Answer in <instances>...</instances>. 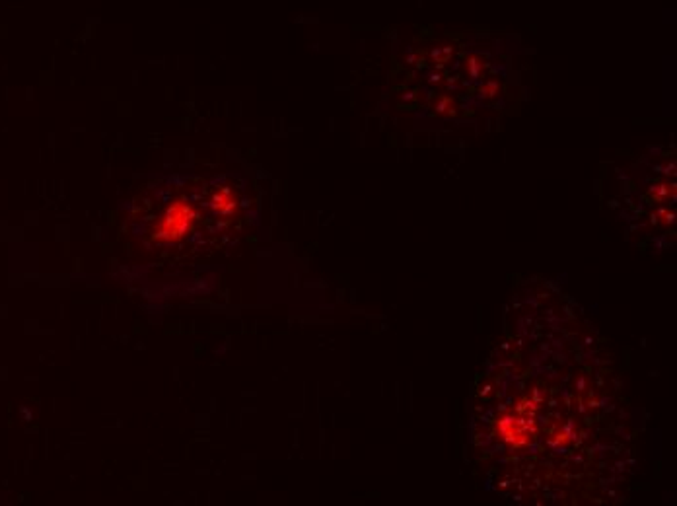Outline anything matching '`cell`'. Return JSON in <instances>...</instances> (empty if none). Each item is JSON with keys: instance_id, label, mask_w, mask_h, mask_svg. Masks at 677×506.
<instances>
[{"instance_id": "obj_1", "label": "cell", "mask_w": 677, "mask_h": 506, "mask_svg": "<svg viewBox=\"0 0 677 506\" xmlns=\"http://www.w3.org/2000/svg\"><path fill=\"white\" fill-rule=\"evenodd\" d=\"M197 210L193 208V205H189L187 201L177 199V201L168 205L162 218L156 222L154 236L160 242H165V244L179 242V240H183L193 230Z\"/></svg>"}, {"instance_id": "obj_2", "label": "cell", "mask_w": 677, "mask_h": 506, "mask_svg": "<svg viewBox=\"0 0 677 506\" xmlns=\"http://www.w3.org/2000/svg\"><path fill=\"white\" fill-rule=\"evenodd\" d=\"M210 207L215 208L218 215H230L236 208V195L228 187L218 189L215 195H213V199H210Z\"/></svg>"}]
</instances>
